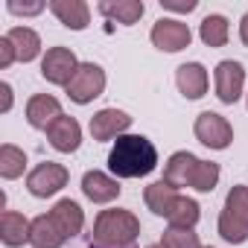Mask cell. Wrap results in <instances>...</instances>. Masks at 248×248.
Segmentation results:
<instances>
[{"mask_svg":"<svg viewBox=\"0 0 248 248\" xmlns=\"http://www.w3.org/2000/svg\"><path fill=\"white\" fill-rule=\"evenodd\" d=\"M158 167V149L143 135H123L108 152V170L117 178H146Z\"/></svg>","mask_w":248,"mask_h":248,"instance_id":"cell-1","label":"cell"},{"mask_svg":"<svg viewBox=\"0 0 248 248\" xmlns=\"http://www.w3.org/2000/svg\"><path fill=\"white\" fill-rule=\"evenodd\" d=\"M140 236V219L132 210L108 207L99 210L91 231V245L96 248H135Z\"/></svg>","mask_w":248,"mask_h":248,"instance_id":"cell-2","label":"cell"},{"mask_svg":"<svg viewBox=\"0 0 248 248\" xmlns=\"http://www.w3.org/2000/svg\"><path fill=\"white\" fill-rule=\"evenodd\" d=\"M219 236L231 245L248 242V187L233 184L225 196V207L219 213Z\"/></svg>","mask_w":248,"mask_h":248,"instance_id":"cell-3","label":"cell"},{"mask_svg":"<svg viewBox=\"0 0 248 248\" xmlns=\"http://www.w3.org/2000/svg\"><path fill=\"white\" fill-rule=\"evenodd\" d=\"M193 135L207 149H228L233 143V126L216 111H202L193 123Z\"/></svg>","mask_w":248,"mask_h":248,"instance_id":"cell-4","label":"cell"},{"mask_svg":"<svg viewBox=\"0 0 248 248\" xmlns=\"http://www.w3.org/2000/svg\"><path fill=\"white\" fill-rule=\"evenodd\" d=\"M64 91H67L70 102L88 105L96 96H102V91H105V70L99 64H93V62H82L79 70H76V76L70 79V85Z\"/></svg>","mask_w":248,"mask_h":248,"instance_id":"cell-5","label":"cell"},{"mask_svg":"<svg viewBox=\"0 0 248 248\" xmlns=\"http://www.w3.org/2000/svg\"><path fill=\"white\" fill-rule=\"evenodd\" d=\"M70 181V172L64 164H56V161H44L38 167L30 170L27 175V190L35 196V199H50L56 196L59 190H64Z\"/></svg>","mask_w":248,"mask_h":248,"instance_id":"cell-6","label":"cell"},{"mask_svg":"<svg viewBox=\"0 0 248 248\" xmlns=\"http://www.w3.org/2000/svg\"><path fill=\"white\" fill-rule=\"evenodd\" d=\"M82 62H76V53L70 47H50L44 56H41V76L50 82V85H59V88H67L70 79L76 76Z\"/></svg>","mask_w":248,"mask_h":248,"instance_id":"cell-7","label":"cell"},{"mask_svg":"<svg viewBox=\"0 0 248 248\" xmlns=\"http://www.w3.org/2000/svg\"><path fill=\"white\" fill-rule=\"evenodd\" d=\"M149 38H152V44H155L161 53H181V50L190 47V41H193V30H190L184 21L161 18V21H155Z\"/></svg>","mask_w":248,"mask_h":248,"instance_id":"cell-8","label":"cell"},{"mask_svg":"<svg viewBox=\"0 0 248 248\" xmlns=\"http://www.w3.org/2000/svg\"><path fill=\"white\" fill-rule=\"evenodd\" d=\"M129 129H132V117L126 111H120V108H102L88 123L91 138L99 140V143H108V140H117L123 135H129Z\"/></svg>","mask_w":248,"mask_h":248,"instance_id":"cell-9","label":"cell"},{"mask_svg":"<svg viewBox=\"0 0 248 248\" xmlns=\"http://www.w3.org/2000/svg\"><path fill=\"white\" fill-rule=\"evenodd\" d=\"M213 85H216V96L219 102L225 105H233L239 96H242V88H245V67L233 59H225L216 64L213 70Z\"/></svg>","mask_w":248,"mask_h":248,"instance_id":"cell-10","label":"cell"},{"mask_svg":"<svg viewBox=\"0 0 248 248\" xmlns=\"http://www.w3.org/2000/svg\"><path fill=\"white\" fill-rule=\"evenodd\" d=\"M82 193H85V199L93 202V204H108V202L120 199L123 187H120V178H111V175L102 172V170H88V172L82 175Z\"/></svg>","mask_w":248,"mask_h":248,"instance_id":"cell-11","label":"cell"},{"mask_svg":"<svg viewBox=\"0 0 248 248\" xmlns=\"http://www.w3.org/2000/svg\"><path fill=\"white\" fill-rule=\"evenodd\" d=\"M47 140H50V146H53L56 152H62V155L76 152V149L82 146V126H79V120L62 114L53 126L47 129Z\"/></svg>","mask_w":248,"mask_h":248,"instance_id":"cell-12","label":"cell"},{"mask_svg":"<svg viewBox=\"0 0 248 248\" xmlns=\"http://www.w3.org/2000/svg\"><path fill=\"white\" fill-rule=\"evenodd\" d=\"M62 114H64L62 102L56 96H50V93H35V96L27 99V123L38 132H47Z\"/></svg>","mask_w":248,"mask_h":248,"instance_id":"cell-13","label":"cell"},{"mask_svg":"<svg viewBox=\"0 0 248 248\" xmlns=\"http://www.w3.org/2000/svg\"><path fill=\"white\" fill-rule=\"evenodd\" d=\"M175 85L181 91V96L187 99H202L207 93V85H210V76H207V67L202 62H187L175 70Z\"/></svg>","mask_w":248,"mask_h":248,"instance_id":"cell-14","label":"cell"},{"mask_svg":"<svg viewBox=\"0 0 248 248\" xmlns=\"http://www.w3.org/2000/svg\"><path fill=\"white\" fill-rule=\"evenodd\" d=\"M50 219H53L56 228L64 233V239L79 236L82 228H85V210H82L79 202H73V199H59V202L53 204V210H50Z\"/></svg>","mask_w":248,"mask_h":248,"instance_id":"cell-15","label":"cell"},{"mask_svg":"<svg viewBox=\"0 0 248 248\" xmlns=\"http://www.w3.org/2000/svg\"><path fill=\"white\" fill-rule=\"evenodd\" d=\"M50 12L73 32H82L91 24V6L85 0H50Z\"/></svg>","mask_w":248,"mask_h":248,"instance_id":"cell-16","label":"cell"},{"mask_svg":"<svg viewBox=\"0 0 248 248\" xmlns=\"http://www.w3.org/2000/svg\"><path fill=\"white\" fill-rule=\"evenodd\" d=\"M96 12L108 21L123 24V27H135L143 18L146 3L143 0H102V3H96Z\"/></svg>","mask_w":248,"mask_h":248,"instance_id":"cell-17","label":"cell"},{"mask_svg":"<svg viewBox=\"0 0 248 248\" xmlns=\"http://www.w3.org/2000/svg\"><path fill=\"white\" fill-rule=\"evenodd\" d=\"M196 164H199V158H196L193 152H187V149L172 152V155L167 158V164H164V181L172 184L175 190H178V187H190V178H193Z\"/></svg>","mask_w":248,"mask_h":248,"instance_id":"cell-18","label":"cell"},{"mask_svg":"<svg viewBox=\"0 0 248 248\" xmlns=\"http://www.w3.org/2000/svg\"><path fill=\"white\" fill-rule=\"evenodd\" d=\"M30 228H32V222L24 213L3 210V216H0V242L6 248H18V245L30 242Z\"/></svg>","mask_w":248,"mask_h":248,"instance_id":"cell-19","label":"cell"},{"mask_svg":"<svg viewBox=\"0 0 248 248\" xmlns=\"http://www.w3.org/2000/svg\"><path fill=\"white\" fill-rule=\"evenodd\" d=\"M64 242H67L64 233L56 228L50 213H41L32 219V228H30V245L32 248H62Z\"/></svg>","mask_w":248,"mask_h":248,"instance_id":"cell-20","label":"cell"},{"mask_svg":"<svg viewBox=\"0 0 248 248\" xmlns=\"http://www.w3.org/2000/svg\"><path fill=\"white\" fill-rule=\"evenodd\" d=\"M6 38L15 44V53H18V62H35L41 56V35L32 30V27H12L6 32Z\"/></svg>","mask_w":248,"mask_h":248,"instance_id":"cell-21","label":"cell"},{"mask_svg":"<svg viewBox=\"0 0 248 248\" xmlns=\"http://www.w3.org/2000/svg\"><path fill=\"white\" fill-rule=\"evenodd\" d=\"M175 199H178V190H175L172 184H167L164 178H161V181H152V184L146 187V193H143L146 207H149L155 216H164V219L170 216V210H172Z\"/></svg>","mask_w":248,"mask_h":248,"instance_id":"cell-22","label":"cell"},{"mask_svg":"<svg viewBox=\"0 0 248 248\" xmlns=\"http://www.w3.org/2000/svg\"><path fill=\"white\" fill-rule=\"evenodd\" d=\"M228 35H231V24L225 15H207L202 24H199V38L204 41V47L216 50V47H225L228 44Z\"/></svg>","mask_w":248,"mask_h":248,"instance_id":"cell-23","label":"cell"},{"mask_svg":"<svg viewBox=\"0 0 248 248\" xmlns=\"http://www.w3.org/2000/svg\"><path fill=\"white\" fill-rule=\"evenodd\" d=\"M199 216H202L199 202L190 199V196H178L172 210H170V216H167V222H170V228H196Z\"/></svg>","mask_w":248,"mask_h":248,"instance_id":"cell-24","label":"cell"},{"mask_svg":"<svg viewBox=\"0 0 248 248\" xmlns=\"http://www.w3.org/2000/svg\"><path fill=\"white\" fill-rule=\"evenodd\" d=\"M27 170V152L12 146V143H3L0 146V175H3L6 181H15L21 178Z\"/></svg>","mask_w":248,"mask_h":248,"instance_id":"cell-25","label":"cell"},{"mask_svg":"<svg viewBox=\"0 0 248 248\" xmlns=\"http://www.w3.org/2000/svg\"><path fill=\"white\" fill-rule=\"evenodd\" d=\"M219 175H222L219 164L199 158V164H196V170H193V178H190V187H193L196 193H213L216 184H219Z\"/></svg>","mask_w":248,"mask_h":248,"instance_id":"cell-26","label":"cell"},{"mask_svg":"<svg viewBox=\"0 0 248 248\" xmlns=\"http://www.w3.org/2000/svg\"><path fill=\"white\" fill-rule=\"evenodd\" d=\"M161 245L164 248H204L193 228H167L161 236Z\"/></svg>","mask_w":248,"mask_h":248,"instance_id":"cell-27","label":"cell"},{"mask_svg":"<svg viewBox=\"0 0 248 248\" xmlns=\"http://www.w3.org/2000/svg\"><path fill=\"white\" fill-rule=\"evenodd\" d=\"M6 9H9L12 15H24V18H27V15H38V12H44L47 3H24V6H21V3H15V0H9Z\"/></svg>","mask_w":248,"mask_h":248,"instance_id":"cell-28","label":"cell"},{"mask_svg":"<svg viewBox=\"0 0 248 248\" xmlns=\"http://www.w3.org/2000/svg\"><path fill=\"white\" fill-rule=\"evenodd\" d=\"M12 62H18V53H15V44L3 35V38H0V67L6 70Z\"/></svg>","mask_w":248,"mask_h":248,"instance_id":"cell-29","label":"cell"},{"mask_svg":"<svg viewBox=\"0 0 248 248\" xmlns=\"http://www.w3.org/2000/svg\"><path fill=\"white\" fill-rule=\"evenodd\" d=\"M161 6H164V9H170V12H193L199 3H196V0H187V3H175V0H161Z\"/></svg>","mask_w":248,"mask_h":248,"instance_id":"cell-30","label":"cell"},{"mask_svg":"<svg viewBox=\"0 0 248 248\" xmlns=\"http://www.w3.org/2000/svg\"><path fill=\"white\" fill-rule=\"evenodd\" d=\"M0 93H3V105H0V111L9 114V111H12V85L3 82V85H0Z\"/></svg>","mask_w":248,"mask_h":248,"instance_id":"cell-31","label":"cell"},{"mask_svg":"<svg viewBox=\"0 0 248 248\" xmlns=\"http://www.w3.org/2000/svg\"><path fill=\"white\" fill-rule=\"evenodd\" d=\"M239 38H242V44L248 47V12H245L242 21H239Z\"/></svg>","mask_w":248,"mask_h":248,"instance_id":"cell-32","label":"cell"},{"mask_svg":"<svg viewBox=\"0 0 248 248\" xmlns=\"http://www.w3.org/2000/svg\"><path fill=\"white\" fill-rule=\"evenodd\" d=\"M146 248H164V245H161V242H155V245H146Z\"/></svg>","mask_w":248,"mask_h":248,"instance_id":"cell-33","label":"cell"},{"mask_svg":"<svg viewBox=\"0 0 248 248\" xmlns=\"http://www.w3.org/2000/svg\"><path fill=\"white\" fill-rule=\"evenodd\" d=\"M207 248H213V245H207Z\"/></svg>","mask_w":248,"mask_h":248,"instance_id":"cell-34","label":"cell"},{"mask_svg":"<svg viewBox=\"0 0 248 248\" xmlns=\"http://www.w3.org/2000/svg\"><path fill=\"white\" fill-rule=\"evenodd\" d=\"M91 248H96V245H91Z\"/></svg>","mask_w":248,"mask_h":248,"instance_id":"cell-35","label":"cell"}]
</instances>
